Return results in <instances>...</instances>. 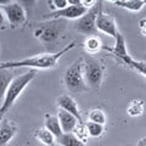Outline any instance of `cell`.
Segmentation results:
<instances>
[{
	"instance_id": "obj_1",
	"label": "cell",
	"mask_w": 146,
	"mask_h": 146,
	"mask_svg": "<svg viewBox=\"0 0 146 146\" xmlns=\"http://www.w3.org/2000/svg\"><path fill=\"white\" fill-rule=\"evenodd\" d=\"M76 46V42H72L68 44V46L61 49L57 52L52 54H43L38 55V56L23 58V60H17V61H7L4 63H0V70H12V68H20L26 67L29 70H51V68L56 67L57 61L63 54L68 52Z\"/></svg>"
},
{
	"instance_id": "obj_2",
	"label": "cell",
	"mask_w": 146,
	"mask_h": 146,
	"mask_svg": "<svg viewBox=\"0 0 146 146\" xmlns=\"http://www.w3.org/2000/svg\"><path fill=\"white\" fill-rule=\"evenodd\" d=\"M35 76H36V70H29V71L25 72L23 74L16 76L15 78L12 79V82L7 88L5 98H4L3 102H1V106H0V121L3 119L5 113L13 106L16 100L20 98V95L23 93V90L27 88V85L34 79Z\"/></svg>"
},
{
	"instance_id": "obj_3",
	"label": "cell",
	"mask_w": 146,
	"mask_h": 146,
	"mask_svg": "<svg viewBox=\"0 0 146 146\" xmlns=\"http://www.w3.org/2000/svg\"><path fill=\"white\" fill-rule=\"evenodd\" d=\"M83 65L84 60L79 58L76 62H73L65 72L63 83H65L66 88L72 93H84L89 89L84 79Z\"/></svg>"
},
{
	"instance_id": "obj_4",
	"label": "cell",
	"mask_w": 146,
	"mask_h": 146,
	"mask_svg": "<svg viewBox=\"0 0 146 146\" xmlns=\"http://www.w3.org/2000/svg\"><path fill=\"white\" fill-rule=\"evenodd\" d=\"M104 65L98 58L93 56H88L84 58L83 72H84V79L88 88L91 89H99L101 86L104 80Z\"/></svg>"
},
{
	"instance_id": "obj_5",
	"label": "cell",
	"mask_w": 146,
	"mask_h": 146,
	"mask_svg": "<svg viewBox=\"0 0 146 146\" xmlns=\"http://www.w3.org/2000/svg\"><path fill=\"white\" fill-rule=\"evenodd\" d=\"M101 1H98L95 5L90 9V10L85 13L83 17H80L79 20H77L74 23L76 31H78L79 33L85 34V35H96L98 34V28H96V17L99 15L100 10L102 9Z\"/></svg>"
},
{
	"instance_id": "obj_6",
	"label": "cell",
	"mask_w": 146,
	"mask_h": 146,
	"mask_svg": "<svg viewBox=\"0 0 146 146\" xmlns=\"http://www.w3.org/2000/svg\"><path fill=\"white\" fill-rule=\"evenodd\" d=\"M4 12V15L7 18L9 23L11 25L12 28L20 27L21 25H23L27 21V13L25 7L17 1H12L9 5L5 6H0Z\"/></svg>"
},
{
	"instance_id": "obj_7",
	"label": "cell",
	"mask_w": 146,
	"mask_h": 146,
	"mask_svg": "<svg viewBox=\"0 0 146 146\" xmlns=\"http://www.w3.org/2000/svg\"><path fill=\"white\" fill-rule=\"evenodd\" d=\"M96 28H98V32H101V33L112 36L115 39H117L118 34H119V32L117 29L116 20L111 15L104 12L102 9L100 10L99 15L96 17Z\"/></svg>"
},
{
	"instance_id": "obj_8",
	"label": "cell",
	"mask_w": 146,
	"mask_h": 146,
	"mask_svg": "<svg viewBox=\"0 0 146 146\" xmlns=\"http://www.w3.org/2000/svg\"><path fill=\"white\" fill-rule=\"evenodd\" d=\"M90 9H86L83 5H68L67 7L62 9V10H57V11H51L46 16L48 18H67V20H79L80 17H83Z\"/></svg>"
},
{
	"instance_id": "obj_9",
	"label": "cell",
	"mask_w": 146,
	"mask_h": 146,
	"mask_svg": "<svg viewBox=\"0 0 146 146\" xmlns=\"http://www.w3.org/2000/svg\"><path fill=\"white\" fill-rule=\"evenodd\" d=\"M60 35V26L56 25V22H52L51 25L46 23V26H42L34 31V36L40 39L43 43H52Z\"/></svg>"
},
{
	"instance_id": "obj_10",
	"label": "cell",
	"mask_w": 146,
	"mask_h": 146,
	"mask_svg": "<svg viewBox=\"0 0 146 146\" xmlns=\"http://www.w3.org/2000/svg\"><path fill=\"white\" fill-rule=\"evenodd\" d=\"M56 101H57V106L60 110H63V111H67V112L72 113V115L74 116L79 122H83L82 116H80V112H79V108H78V105H77L76 100L73 99L71 95H68V94L60 95Z\"/></svg>"
},
{
	"instance_id": "obj_11",
	"label": "cell",
	"mask_w": 146,
	"mask_h": 146,
	"mask_svg": "<svg viewBox=\"0 0 146 146\" xmlns=\"http://www.w3.org/2000/svg\"><path fill=\"white\" fill-rule=\"evenodd\" d=\"M57 118L60 121V125H61V129L63 133H73L76 127L78 125V123H82L72 113L63 111V110H60V108H58Z\"/></svg>"
},
{
	"instance_id": "obj_12",
	"label": "cell",
	"mask_w": 146,
	"mask_h": 146,
	"mask_svg": "<svg viewBox=\"0 0 146 146\" xmlns=\"http://www.w3.org/2000/svg\"><path fill=\"white\" fill-rule=\"evenodd\" d=\"M17 127L13 122L0 121V146L7 144L16 134Z\"/></svg>"
},
{
	"instance_id": "obj_13",
	"label": "cell",
	"mask_w": 146,
	"mask_h": 146,
	"mask_svg": "<svg viewBox=\"0 0 146 146\" xmlns=\"http://www.w3.org/2000/svg\"><path fill=\"white\" fill-rule=\"evenodd\" d=\"M44 128H46L49 131H51L56 139L60 138V136L63 134V131L61 129V125H60V121H58L57 116H51V115L45 116Z\"/></svg>"
},
{
	"instance_id": "obj_14",
	"label": "cell",
	"mask_w": 146,
	"mask_h": 146,
	"mask_svg": "<svg viewBox=\"0 0 146 146\" xmlns=\"http://www.w3.org/2000/svg\"><path fill=\"white\" fill-rule=\"evenodd\" d=\"M111 3L115 4L116 6L127 9V10L133 12H139L146 4V1H144V0H112Z\"/></svg>"
},
{
	"instance_id": "obj_15",
	"label": "cell",
	"mask_w": 146,
	"mask_h": 146,
	"mask_svg": "<svg viewBox=\"0 0 146 146\" xmlns=\"http://www.w3.org/2000/svg\"><path fill=\"white\" fill-rule=\"evenodd\" d=\"M15 77L10 70H0V100H4L9 85Z\"/></svg>"
},
{
	"instance_id": "obj_16",
	"label": "cell",
	"mask_w": 146,
	"mask_h": 146,
	"mask_svg": "<svg viewBox=\"0 0 146 146\" xmlns=\"http://www.w3.org/2000/svg\"><path fill=\"white\" fill-rule=\"evenodd\" d=\"M104 49L110 50V51H111L113 55H116L117 57H119L121 60H123V58L127 57V56H129V54H128V51H127L125 39H124V36H123L121 33L118 34L117 39H116L115 48H113V49H108V48H105V46H104Z\"/></svg>"
},
{
	"instance_id": "obj_17",
	"label": "cell",
	"mask_w": 146,
	"mask_h": 146,
	"mask_svg": "<svg viewBox=\"0 0 146 146\" xmlns=\"http://www.w3.org/2000/svg\"><path fill=\"white\" fill-rule=\"evenodd\" d=\"M84 49H85V51L88 54H90V55H94V54L99 52L101 49H104L101 39H100L98 35L88 36V38L84 40Z\"/></svg>"
},
{
	"instance_id": "obj_18",
	"label": "cell",
	"mask_w": 146,
	"mask_h": 146,
	"mask_svg": "<svg viewBox=\"0 0 146 146\" xmlns=\"http://www.w3.org/2000/svg\"><path fill=\"white\" fill-rule=\"evenodd\" d=\"M34 136L36 140H39L40 143L46 146H54L55 143H56L55 135L51 131H49L46 128H39V129H36L34 133Z\"/></svg>"
},
{
	"instance_id": "obj_19",
	"label": "cell",
	"mask_w": 146,
	"mask_h": 146,
	"mask_svg": "<svg viewBox=\"0 0 146 146\" xmlns=\"http://www.w3.org/2000/svg\"><path fill=\"white\" fill-rule=\"evenodd\" d=\"M56 143L61 146H86L77 138L74 133H63L60 138L56 139Z\"/></svg>"
},
{
	"instance_id": "obj_20",
	"label": "cell",
	"mask_w": 146,
	"mask_h": 146,
	"mask_svg": "<svg viewBox=\"0 0 146 146\" xmlns=\"http://www.w3.org/2000/svg\"><path fill=\"white\" fill-rule=\"evenodd\" d=\"M144 111H145V102L140 99L133 100L127 108V113L130 117H139L143 115Z\"/></svg>"
},
{
	"instance_id": "obj_21",
	"label": "cell",
	"mask_w": 146,
	"mask_h": 146,
	"mask_svg": "<svg viewBox=\"0 0 146 146\" xmlns=\"http://www.w3.org/2000/svg\"><path fill=\"white\" fill-rule=\"evenodd\" d=\"M88 118H89V122L99 123V124H102V125H105L107 122L106 113H105L104 110H101V108H93L89 112Z\"/></svg>"
},
{
	"instance_id": "obj_22",
	"label": "cell",
	"mask_w": 146,
	"mask_h": 146,
	"mask_svg": "<svg viewBox=\"0 0 146 146\" xmlns=\"http://www.w3.org/2000/svg\"><path fill=\"white\" fill-rule=\"evenodd\" d=\"M124 63H127L128 66H130L131 68L136 70L139 73H141L143 76L146 77V61H138V60H134L133 57L130 56H127L122 60Z\"/></svg>"
},
{
	"instance_id": "obj_23",
	"label": "cell",
	"mask_w": 146,
	"mask_h": 146,
	"mask_svg": "<svg viewBox=\"0 0 146 146\" xmlns=\"http://www.w3.org/2000/svg\"><path fill=\"white\" fill-rule=\"evenodd\" d=\"M85 125H86V129H88L89 136H93V138H100L104 133V125L102 124L94 123V122H86Z\"/></svg>"
},
{
	"instance_id": "obj_24",
	"label": "cell",
	"mask_w": 146,
	"mask_h": 146,
	"mask_svg": "<svg viewBox=\"0 0 146 146\" xmlns=\"http://www.w3.org/2000/svg\"><path fill=\"white\" fill-rule=\"evenodd\" d=\"M73 133H74V135H76L80 141H83L84 144L86 143L89 134H88V129H86V125L84 124L83 122L78 123V125L76 127V129H74V131H73Z\"/></svg>"
},
{
	"instance_id": "obj_25",
	"label": "cell",
	"mask_w": 146,
	"mask_h": 146,
	"mask_svg": "<svg viewBox=\"0 0 146 146\" xmlns=\"http://www.w3.org/2000/svg\"><path fill=\"white\" fill-rule=\"evenodd\" d=\"M49 4H50V7H51L54 11L62 10V9H65L70 5V4H68V0H51Z\"/></svg>"
},
{
	"instance_id": "obj_26",
	"label": "cell",
	"mask_w": 146,
	"mask_h": 146,
	"mask_svg": "<svg viewBox=\"0 0 146 146\" xmlns=\"http://www.w3.org/2000/svg\"><path fill=\"white\" fill-rule=\"evenodd\" d=\"M139 29L141 32V34L146 36V17L139 21Z\"/></svg>"
},
{
	"instance_id": "obj_27",
	"label": "cell",
	"mask_w": 146,
	"mask_h": 146,
	"mask_svg": "<svg viewBox=\"0 0 146 146\" xmlns=\"http://www.w3.org/2000/svg\"><path fill=\"white\" fill-rule=\"evenodd\" d=\"M4 25H5V15H4L1 7H0V28H3Z\"/></svg>"
},
{
	"instance_id": "obj_28",
	"label": "cell",
	"mask_w": 146,
	"mask_h": 146,
	"mask_svg": "<svg viewBox=\"0 0 146 146\" xmlns=\"http://www.w3.org/2000/svg\"><path fill=\"white\" fill-rule=\"evenodd\" d=\"M138 146H146V136H144L143 139H140V140H139Z\"/></svg>"
}]
</instances>
